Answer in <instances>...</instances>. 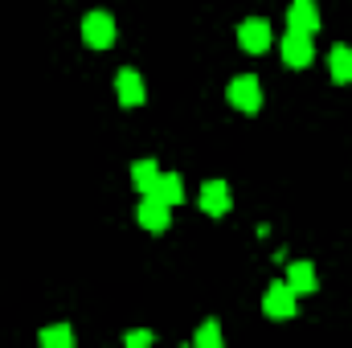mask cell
<instances>
[{
  "mask_svg": "<svg viewBox=\"0 0 352 348\" xmlns=\"http://www.w3.org/2000/svg\"><path fill=\"white\" fill-rule=\"evenodd\" d=\"M201 209H205L209 217H226V213H230V184H226V180H205V188H201Z\"/></svg>",
  "mask_w": 352,
  "mask_h": 348,
  "instance_id": "cell-8",
  "label": "cell"
},
{
  "mask_svg": "<svg viewBox=\"0 0 352 348\" xmlns=\"http://www.w3.org/2000/svg\"><path fill=\"white\" fill-rule=\"evenodd\" d=\"M152 340H156V336H152L148 328H135V332H127V336H123V345H127V348H148Z\"/></svg>",
  "mask_w": 352,
  "mask_h": 348,
  "instance_id": "cell-16",
  "label": "cell"
},
{
  "mask_svg": "<svg viewBox=\"0 0 352 348\" xmlns=\"http://www.w3.org/2000/svg\"><path fill=\"white\" fill-rule=\"evenodd\" d=\"M287 25L299 29V33H316V29H320V8H316V0H291Z\"/></svg>",
  "mask_w": 352,
  "mask_h": 348,
  "instance_id": "cell-9",
  "label": "cell"
},
{
  "mask_svg": "<svg viewBox=\"0 0 352 348\" xmlns=\"http://www.w3.org/2000/svg\"><path fill=\"white\" fill-rule=\"evenodd\" d=\"M287 287L295 291V295H311L320 283H316V266L311 262H291L287 266Z\"/></svg>",
  "mask_w": 352,
  "mask_h": 348,
  "instance_id": "cell-10",
  "label": "cell"
},
{
  "mask_svg": "<svg viewBox=\"0 0 352 348\" xmlns=\"http://www.w3.org/2000/svg\"><path fill=\"white\" fill-rule=\"evenodd\" d=\"M263 312L270 320H291V316H295V291H291L287 283H274L263 295Z\"/></svg>",
  "mask_w": 352,
  "mask_h": 348,
  "instance_id": "cell-6",
  "label": "cell"
},
{
  "mask_svg": "<svg viewBox=\"0 0 352 348\" xmlns=\"http://www.w3.org/2000/svg\"><path fill=\"white\" fill-rule=\"evenodd\" d=\"M70 340H74V336H70L66 324H58V328H41V332H37V345L41 348H70Z\"/></svg>",
  "mask_w": 352,
  "mask_h": 348,
  "instance_id": "cell-14",
  "label": "cell"
},
{
  "mask_svg": "<svg viewBox=\"0 0 352 348\" xmlns=\"http://www.w3.org/2000/svg\"><path fill=\"white\" fill-rule=\"evenodd\" d=\"M115 94H119L123 107H140V102L148 98V87H144V78H140L131 66H123V70L115 74Z\"/></svg>",
  "mask_w": 352,
  "mask_h": 348,
  "instance_id": "cell-7",
  "label": "cell"
},
{
  "mask_svg": "<svg viewBox=\"0 0 352 348\" xmlns=\"http://www.w3.org/2000/svg\"><path fill=\"white\" fill-rule=\"evenodd\" d=\"M168 209H173V205H164L156 193H144V201H140V209H135V221H140L144 230H152V234H164L168 221H173Z\"/></svg>",
  "mask_w": 352,
  "mask_h": 348,
  "instance_id": "cell-3",
  "label": "cell"
},
{
  "mask_svg": "<svg viewBox=\"0 0 352 348\" xmlns=\"http://www.w3.org/2000/svg\"><path fill=\"white\" fill-rule=\"evenodd\" d=\"M192 345H197V348H221V328H217V320L201 324V328H197V336H192Z\"/></svg>",
  "mask_w": 352,
  "mask_h": 348,
  "instance_id": "cell-15",
  "label": "cell"
},
{
  "mask_svg": "<svg viewBox=\"0 0 352 348\" xmlns=\"http://www.w3.org/2000/svg\"><path fill=\"white\" fill-rule=\"evenodd\" d=\"M82 41H87L90 50H111L115 45V21H111V12H90L87 21H82Z\"/></svg>",
  "mask_w": 352,
  "mask_h": 348,
  "instance_id": "cell-4",
  "label": "cell"
},
{
  "mask_svg": "<svg viewBox=\"0 0 352 348\" xmlns=\"http://www.w3.org/2000/svg\"><path fill=\"white\" fill-rule=\"evenodd\" d=\"M230 102L238 107V111H246V115H254L258 107H263V87H258V78L254 74H238L234 83H230Z\"/></svg>",
  "mask_w": 352,
  "mask_h": 348,
  "instance_id": "cell-2",
  "label": "cell"
},
{
  "mask_svg": "<svg viewBox=\"0 0 352 348\" xmlns=\"http://www.w3.org/2000/svg\"><path fill=\"white\" fill-rule=\"evenodd\" d=\"M328 70H332V78H336L340 87H349L352 83V50L349 45H332V54H328Z\"/></svg>",
  "mask_w": 352,
  "mask_h": 348,
  "instance_id": "cell-11",
  "label": "cell"
},
{
  "mask_svg": "<svg viewBox=\"0 0 352 348\" xmlns=\"http://www.w3.org/2000/svg\"><path fill=\"white\" fill-rule=\"evenodd\" d=\"M278 50H283V62H287L291 70H303V66H311V58H316L311 33H299V29H287Z\"/></svg>",
  "mask_w": 352,
  "mask_h": 348,
  "instance_id": "cell-1",
  "label": "cell"
},
{
  "mask_svg": "<svg viewBox=\"0 0 352 348\" xmlns=\"http://www.w3.org/2000/svg\"><path fill=\"white\" fill-rule=\"evenodd\" d=\"M131 180H135L140 193H152L156 180H160V164H156V160H135V164H131Z\"/></svg>",
  "mask_w": 352,
  "mask_h": 348,
  "instance_id": "cell-13",
  "label": "cell"
},
{
  "mask_svg": "<svg viewBox=\"0 0 352 348\" xmlns=\"http://www.w3.org/2000/svg\"><path fill=\"white\" fill-rule=\"evenodd\" d=\"M270 41H274L270 21H263V17L242 21V29H238V45H242L246 54H266V45H270Z\"/></svg>",
  "mask_w": 352,
  "mask_h": 348,
  "instance_id": "cell-5",
  "label": "cell"
},
{
  "mask_svg": "<svg viewBox=\"0 0 352 348\" xmlns=\"http://www.w3.org/2000/svg\"><path fill=\"white\" fill-rule=\"evenodd\" d=\"M164 205H180L184 201V180L176 173H160V180H156V188H152Z\"/></svg>",
  "mask_w": 352,
  "mask_h": 348,
  "instance_id": "cell-12",
  "label": "cell"
}]
</instances>
